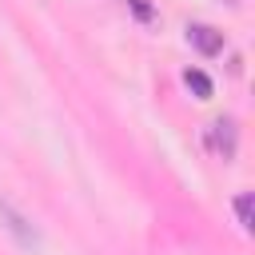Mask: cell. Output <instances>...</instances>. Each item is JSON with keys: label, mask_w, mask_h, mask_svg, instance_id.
I'll return each mask as SVG.
<instances>
[{"label": "cell", "mask_w": 255, "mask_h": 255, "mask_svg": "<svg viewBox=\"0 0 255 255\" xmlns=\"http://www.w3.org/2000/svg\"><path fill=\"white\" fill-rule=\"evenodd\" d=\"M0 227L16 239V247H24V251H40V231H36V223H32L16 203H8V199H0Z\"/></svg>", "instance_id": "6da1fadb"}, {"label": "cell", "mask_w": 255, "mask_h": 255, "mask_svg": "<svg viewBox=\"0 0 255 255\" xmlns=\"http://www.w3.org/2000/svg\"><path fill=\"white\" fill-rule=\"evenodd\" d=\"M235 215H239V227H251V195L235 199Z\"/></svg>", "instance_id": "277c9868"}, {"label": "cell", "mask_w": 255, "mask_h": 255, "mask_svg": "<svg viewBox=\"0 0 255 255\" xmlns=\"http://www.w3.org/2000/svg\"><path fill=\"white\" fill-rule=\"evenodd\" d=\"M187 36H191V40L199 44V52H207V56L223 48V36H215V28H207V24H195V28H187Z\"/></svg>", "instance_id": "7a4b0ae2"}, {"label": "cell", "mask_w": 255, "mask_h": 255, "mask_svg": "<svg viewBox=\"0 0 255 255\" xmlns=\"http://www.w3.org/2000/svg\"><path fill=\"white\" fill-rule=\"evenodd\" d=\"M187 84H191L199 96H211V84H207V76H203V72H187Z\"/></svg>", "instance_id": "5b68a950"}, {"label": "cell", "mask_w": 255, "mask_h": 255, "mask_svg": "<svg viewBox=\"0 0 255 255\" xmlns=\"http://www.w3.org/2000/svg\"><path fill=\"white\" fill-rule=\"evenodd\" d=\"M211 135H215V147L223 151V159H231V155H235V124H231V120H219Z\"/></svg>", "instance_id": "3957f363"}]
</instances>
